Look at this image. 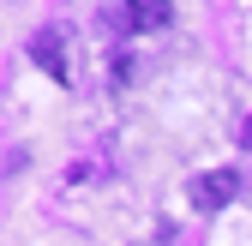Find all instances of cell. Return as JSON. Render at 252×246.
Instances as JSON below:
<instances>
[{"mask_svg":"<svg viewBox=\"0 0 252 246\" xmlns=\"http://www.w3.org/2000/svg\"><path fill=\"white\" fill-rule=\"evenodd\" d=\"M168 18H174L168 0H126V24L132 30H162Z\"/></svg>","mask_w":252,"mask_h":246,"instance_id":"obj_3","label":"cell"},{"mask_svg":"<svg viewBox=\"0 0 252 246\" xmlns=\"http://www.w3.org/2000/svg\"><path fill=\"white\" fill-rule=\"evenodd\" d=\"M192 210H222L240 198V168H210V174H192V186H186Z\"/></svg>","mask_w":252,"mask_h":246,"instance_id":"obj_1","label":"cell"},{"mask_svg":"<svg viewBox=\"0 0 252 246\" xmlns=\"http://www.w3.org/2000/svg\"><path fill=\"white\" fill-rule=\"evenodd\" d=\"M30 60H36L48 78H72V66H66V36H60V30H36V42H30Z\"/></svg>","mask_w":252,"mask_h":246,"instance_id":"obj_2","label":"cell"},{"mask_svg":"<svg viewBox=\"0 0 252 246\" xmlns=\"http://www.w3.org/2000/svg\"><path fill=\"white\" fill-rule=\"evenodd\" d=\"M240 144H246V150H252V114H246V126H240Z\"/></svg>","mask_w":252,"mask_h":246,"instance_id":"obj_4","label":"cell"}]
</instances>
